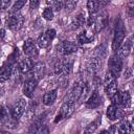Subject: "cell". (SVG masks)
I'll list each match as a JSON object with an SVG mask.
<instances>
[{"instance_id": "obj_1", "label": "cell", "mask_w": 134, "mask_h": 134, "mask_svg": "<svg viewBox=\"0 0 134 134\" xmlns=\"http://www.w3.org/2000/svg\"><path fill=\"white\" fill-rule=\"evenodd\" d=\"M125 28L122 25V22L119 21L118 24H116L115 31H114V37H113V42H112V49L114 51H117L120 45L122 44L125 40Z\"/></svg>"}, {"instance_id": "obj_2", "label": "cell", "mask_w": 134, "mask_h": 134, "mask_svg": "<svg viewBox=\"0 0 134 134\" xmlns=\"http://www.w3.org/2000/svg\"><path fill=\"white\" fill-rule=\"evenodd\" d=\"M24 22L23 16L18 12V13H9L6 19V24L12 30H18L22 27Z\"/></svg>"}, {"instance_id": "obj_3", "label": "cell", "mask_w": 134, "mask_h": 134, "mask_svg": "<svg viewBox=\"0 0 134 134\" xmlns=\"http://www.w3.org/2000/svg\"><path fill=\"white\" fill-rule=\"evenodd\" d=\"M72 68V62L69 60L58 61L54 65V73L59 76H66L70 73Z\"/></svg>"}, {"instance_id": "obj_4", "label": "cell", "mask_w": 134, "mask_h": 134, "mask_svg": "<svg viewBox=\"0 0 134 134\" xmlns=\"http://www.w3.org/2000/svg\"><path fill=\"white\" fill-rule=\"evenodd\" d=\"M108 66H109V71L112 72L117 77L122 69V59L119 58L117 54H114L109 59Z\"/></svg>"}, {"instance_id": "obj_5", "label": "cell", "mask_w": 134, "mask_h": 134, "mask_svg": "<svg viewBox=\"0 0 134 134\" xmlns=\"http://www.w3.org/2000/svg\"><path fill=\"white\" fill-rule=\"evenodd\" d=\"M76 50H77L76 44L70 41H63L57 46V51L62 55H69L71 53L76 52Z\"/></svg>"}, {"instance_id": "obj_6", "label": "cell", "mask_w": 134, "mask_h": 134, "mask_svg": "<svg viewBox=\"0 0 134 134\" xmlns=\"http://www.w3.org/2000/svg\"><path fill=\"white\" fill-rule=\"evenodd\" d=\"M74 105H75V103L66 100V102L62 105V107H61V109H60V112H59V114H58V116H57L58 118H55V122H57L58 120L63 119V118H68V117H70V116L72 115L73 111H74Z\"/></svg>"}, {"instance_id": "obj_7", "label": "cell", "mask_w": 134, "mask_h": 134, "mask_svg": "<svg viewBox=\"0 0 134 134\" xmlns=\"http://www.w3.org/2000/svg\"><path fill=\"white\" fill-rule=\"evenodd\" d=\"M26 109V102L22 98L18 99L12 107L10 109V113H12V117L14 119H18L19 117H21V115L24 113Z\"/></svg>"}, {"instance_id": "obj_8", "label": "cell", "mask_w": 134, "mask_h": 134, "mask_svg": "<svg viewBox=\"0 0 134 134\" xmlns=\"http://www.w3.org/2000/svg\"><path fill=\"white\" fill-rule=\"evenodd\" d=\"M85 87H86V85H85L84 83H77V84L72 88V90L70 91V93L68 94L67 100L72 102V103H75L80 97L83 96Z\"/></svg>"}, {"instance_id": "obj_9", "label": "cell", "mask_w": 134, "mask_h": 134, "mask_svg": "<svg viewBox=\"0 0 134 134\" xmlns=\"http://www.w3.org/2000/svg\"><path fill=\"white\" fill-rule=\"evenodd\" d=\"M23 51L29 59L36 58L38 55V49H37L36 43L32 39H27L25 41V43L23 45Z\"/></svg>"}, {"instance_id": "obj_10", "label": "cell", "mask_w": 134, "mask_h": 134, "mask_svg": "<svg viewBox=\"0 0 134 134\" xmlns=\"http://www.w3.org/2000/svg\"><path fill=\"white\" fill-rule=\"evenodd\" d=\"M37 85H38V82L36 79H29L27 80L24 85H23V94L26 96V97H31L36 88H37Z\"/></svg>"}, {"instance_id": "obj_11", "label": "cell", "mask_w": 134, "mask_h": 134, "mask_svg": "<svg viewBox=\"0 0 134 134\" xmlns=\"http://www.w3.org/2000/svg\"><path fill=\"white\" fill-rule=\"evenodd\" d=\"M12 66H13V64L7 62L6 64H4L0 68V83H4L10 77V75H12Z\"/></svg>"}, {"instance_id": "obj_12", "label": "cell", "mask_w": 134, "mask_h": 134, "mask_svg": "<svg viewBox=\"0 0 134 134\" xmlns=\"http://www.w3.org/2000/svg\"><path fill=\"white\" fill-rule=\"evenodd\" d=\"M100 103H102V98H100L99 94H98L96 91H93V92L91 93L90 97L88 98L86 105H87L88 108L94 109V108H97V107L100 105Z\"/></svg>"}, {"instance_id": "obj_13", "label": "cell", "mask_w": 134, "mask_h": 134, "mask_svg": "<svg viewBox=\"0 0 134 134\" xmlns=\"http://www.w3.org/2000/svg\"><path fill=\"white\" fill-rule=\"evenodd\" d=\"M131 48H132V41H131V39H129L122 45H120V47L118 48L117 55L119 58H121V59L122 58H127L131 52Z\"/></svg>"}, {"instance_id": "obj_14", "label": "cell", "mask_w": 134, "mask_h": 134, "mask_svg": "<svg viewBox=\"0 0 134 134\" xmlns=\"http://www.w3.org/2000/svg\"><path fill=\"white\" fill-rule=\"evenodd\" d=\"M18 68H19V71L21 73H27L34 68V62L29 58L28 59H24L18 64Z\"/></svg>"}, {"instance_id": "obj_15", "label": "cell", "mask_w": 134, "mask_h": 134, "mask_svg": "<svg viewBox=\"0 0 134 134\" xmlns=\"http://www.w3.org/2000/svg\"><path fill=\"white\" fill-rule=\"evenodd\" d=\"M44 119H45L44 115L43 116H40L37 119H35L32 121V124L30 125V127H29V130H28L29 134H36L37 132H39L42 129V125L44 124Z\"/></svg>"}, {"instance_id": "obj_16", "label": "cell", "mask_w": 134, "mask_h": 134, "mask_svg": "<svg viewBox=\"0 0 134 134\" xmlns=\"http://www.w3.org/2000/svg\"><path fill=\"white\" fill-rule=\"evenodd\" d=\"M58 91L54 89V90H50L48 92H46L44 95H43V104L45 106H50L52 105L54 102H55V98H57V93Z\"/></svg>"}, {"instance_id": "obj_17", "label": "cell", "mask_w": 134, "mask_h": 134, "mask_svg": "<svg viewBox=\"0 0 134 134\" xmlns=\"http://www.w3.org/2000/svg\"><path fill=\"white\" fill-rule=\"evenodd\" d=\"M34 73L35 75L38 77V79H42L45 73H46V67H45V64L42 63V62H39L37 63L36 65H34Z\"/></svg>"}, {"instance_id": "obj_18", "label": "cell", "mask_w": 134, "mask_h": 134, "mask_svg": "<svg viewBox=\"0 0 134 134\" xmlns=\"http://www.w3.org/2000/svg\"><path fill=\"white\" fill-rule=\"evenodd\" d=\"M100 4H102L100 1H95V0H89L87 2V8L90 16H94V14L98 10Z\"/></svg>"}, {"instance_id": "obj_19", "label": "cell", "mask_w": 134, "mask_h": 134, "mask_svg": "<svg viewBox=\"0 0 134 134\" xmlns=\"http://www.w3.org/2000/svg\"><path fill=\"white\" fill-rule=\"evenodd\" d=\"M120 105L125 108H129L131 106V94L129 91L120 92Z\"/></svg>"}, {"instance_id": "obj_20", "label": "cell", "mask_w": 134, "mask_h": 134, "mask_svg": "<svg viewBox=\"0 0 134 134\" xmlns=\"http://www.w3.org/2000/svg\"><path fill=\"white\" fill-rule=\"evenodd\" d=\"M84 22H85V17H84V15H83V14H79V15L75 17V19L71 22L70 28H71L72 30L77 29V28H80V27L84 24Z\"/></svg>"}, {"instance_id": "obj_21", "label": "cell", "mask_w": 134, "mask_h": 134, "mask_svg": "<svg viewBox=\"0 0 134 134\" xmlns=\"http://www.w3.org/2000/svg\"><path fill=\"white\" fill-rule=\"evenodd\" d=\"M94 24H95L96 31H99L100 29H103V28L105 27V25L107 24V17H106V15L104 14V15L98 16L97 18H95Z\"/></svg>"}, {"instance_id": "obj_22", "label": "cell", "mask_w": 134, "mask_h": 134, "mask_svg": "<svg viewBox=\"0 0 134 134\" xmlns=\"http://www.w3.org/2000/svg\"><path fill=\"white\" fill-rule=\"evenodd\" d=\"M105 90H106L107 95H108L110 98H111L114 94H116V93L118 92V90H117V84H116V81H114V82H112V83L108 84L107 86H105Z\"/></svg>"}, {"instance_id": "obj_23", "label": "cell", "mask_w": 134, "mask_h": 134, "mask_svg": "<svg viewBox=\"0 0 134 134\" xmlns=\"http://www.w3.org/2000/svg\"><path fill=\"white\" fill-rule=\"evenodd\" d=\"M37 44H38V46H39L40 48H47V47L49 46V44H50V40L48 39V37H47L46 34L44 32V34H42V35L38 38Z\"/></svg>"}, {"instance_id": "obj_24", "label": "cell", "mask_w": 134, "mask_h": 134, "mask_svg": "<svg viewBox=\"0 0 134 134\" xmlns=\"http://www.w3.org/2000/svg\"><path fill=\"white\" fill-rule=\"evenodd\" d=\"M117 113H118V109L115 105H110L108 108H107V117L110 119V120H115L116 117H117Z\"/></svg>"}, {"instance_id": "obj_25", "label": "cell", "mask_w": 134, "mask_h": 134, "mask_svg": "<svg viewBox=\"0 0 134 134\" xmlns=\"http://www.w3.org/2000/svg\"><path fill=\"white\" fill-rule=\"evenodd\" d=\"M131 130H132V128L128 120H124L118 126V134H130Z\"/></svg>"}, {"instance_id": "obj_26", "label": "cell", "mask_w": 134, "mask_h": 134, "mask_svg": "<svg viewBox=\"0 0 134 134\" xmlns=\"http://www.w3.org/2000/svg\"><path fill=\"white\" fill-rule=\"evenodd\" d=\"M100 65H102V59L99 57H96V58H93L90 60V62L88 64V68L90 71H95L99 68Z\"/></svg>"}, {"instance_id": "obj_27", "label": "cell", "mask_w": 134, "mask_h": 134, "mask_svg": "<svg viewBox=\"0 0 134 134\" xmlns=\"http://www.w3.org/2000/svg\"><path fill=\"white\" fill-rule=\"evenodd\" d=\"M98 125H99V118H97L96 120H94L91 124H89L87 126V128L85 129L84 134H92V133H94L95 130L98 128Z\"/></svg>"}, {"instance_id": "obj_28", "label": "cell", "mask_w": 134, "mask_h": 134, "mask_svg": "<svg viewBox=\"0 0 134 134\" xmlns=\"http://www.w3.org/2000/svg\"><path fill=\"white\" fill-rule=\"evenodd\" d=\"M47 4L50 5V8L53 10H61L64 8V1L62 0H55V1H47Z\"/></svg>"}, {"instance_id": "obj_29", "label": "cell", "mask_w": 134, "mask_h": 134, "mask_svg": "<svg viewBox=\"0 0 134 134\" xmlns=\"http://www.w3.org/2000/svg\"><path fill=\"white\" fill-rule=\"evenodd\" d=\"M92 38H93V37H89V36H88L87 31H83V32L79 34V36H77V41H79V43H81V44H87V43H90V42L92 41Z\"/></svg>"}, {"instance_id": "obj_30", "label": "cell", "mask_w": 134, "mask_h": 134, "mask_svg": "<svg viewBox=\"0 0 134 134\" xmlns=\"http://www.w3.org/2000/svg\"><path fill=\"white\" fill-rule=\"evenodd\" d=\"M25 3H26L25 0H19L17 2H15L14 5H13V7H12V9H10V13H18L25 5Z\"/></svg>"}, {"instance_id": "obj_31", "label": "cell", "mask_w": 134, "mask_h": 134, "mask_svg": "<svg viewBox=\"0 0 134 134\" xmlns=\"http://www.w3.org/2000/svg\"><path fill=\"white\" fill-rule=\"evenodd\" d=\"M42 17H43L45 20H47V21L52 20V19H53V10H52L50 7L44 8V10H43V13H42Z\"/></svg>"}, {"instance_id": "obj_32", "label": "cell", "mask_w": 134, "mask_h": 134, "mask_svg": "<svg viewBox=\"0 0 134 134\" xmlns=\"http://www.w3.org/2000/svg\"><path fill=\"white\" fill-rule=\"evenodd\" d=\"M77 2L76 1H73V0H68V1H64V8L67 10V12H71L75 8Z\"/></svg>"}, {"instance_id": "obj_33", "label": "cell", "mask_w": 134, "mask_h": 134, "mask_svg": "<svg viewBox=\"0 0 134 134\" xmlns=\"http://www.w3.org/2000/svg\"><path fill=\"white\" fill-rule=\"evenodd\" d=\"M114 81H116V76L112 72L108 71L107 74H106V76H105V86H107L108 84H110V83H112Z\"/></svg>"}, {"instance_id": "obj_34", "label": "cell", "mask_w": 134, "mask_h": 134, "mask_svg": "<svg viewBox=\"0 0 134 134\" xmlns=\"http://www.w3.org/2000/svg\"><path fill=\"white\" fill-rule=\"evenodd\" d=\"M10 3H12L10 0H0V9L4 10V9L8 8Z\"/></svg>"}, {"instance_id": "obj_35", "label": "cell", "mask_w": 134, "mask_h": 134, "mask_svg": "<svg viewBox=\"0 0 134 134\" xmlns=\"http://www.w3.org/2000/svg\"><path fill=\"white\" fill-rule=\"evenodd\" d=\"M45 34H46V36L48 37V39H49L50 41H52V40L54 39V37H55V30H54V29H52V28L47 29Z\"/></svg>"}, {"instance_id": "obj_36", "label": "cell", "mask_w": 134, "mask_h": 134, "mask_svg": "<svg viewBox=\"0 0 134 134\" xmlns=\"http://www.w3.org/2000/svg\"><path fill=\"white\" fill-rule=\"evenodd\" d=\"M39 5H40V2H39V1H37V0H31V1L29 2V6H30V8H31V9L37 8Z\"/></svg>"}, {"instance_id": "obj_37", "label": "cell", "mask_w": 134, "mask_h": 134, "mask_svg": "<svg viewBox=\"0 0 134 134\" xmlns=\"http://www.w3.org/2000/svg\"><path fill=\"white\" fill-rule=\"evenodd\" d=\"M40 134H49V129L47 127H45L44 129H42V131H41Z\"/></svg>"}, {"instance_id": "obj_38", "label": "cell", "mask_w": 134, "mask_h": 134, "mask_svg": "<svg viewBox=\"0 0 134 134\" xmlns=\"http://www.w3.org/2000/svg\"><path fill=\"white\" fill-rule=\"evenodd\" d=\"M4 115H5V113H4V110H3V108L0 106V118H2Z\"/></svg>"}, {"instance_id": "obj_39", "label": "cell", "mask_w": 134, "mask_h": 134, "mask_svg": "<svg viewBox=\"0 0 134 134\" xmlns=\"http://www.w3.org/2000/svg\"><path fill=\"white\" fill-rule=\"evenodd\" d=\"M4 34H5V30L4 29H1L0 30V39H2L4 37Z\"/></svg>"}, {"instance_id": "obj_40", "label": "cell", "mask_w": 134, "mask_h": 134, "mask_svg": "<svg viewBox=\"0 0 134 134\" xmlns=\"http://www.w3.org/2000/svg\"><path fill=\"white\" fill-rule=\"evenodd\" d=\"M99 134H110V132H108V131H106V130H104V131H102Z\"/></svg>"}, {"instance_id": "obj_41", "label": "cell", "mask_w": 134, "mask_h": 134, "mask_svg": "<svg viewBox=\"0 0 134 134\" xmlns=\"http://www.w3.org/2000/svg\"><path fill=\"white\" fill-rule=\"evenodd\" d=\"M0 134H10V133L6 132V131H0Z\"/></svg>"}, {"instance_id": "obj_42", "label": "cell", "mask_w": 134, "mask_h": 134, "mask_svg": "<svg viewBox=\"0 0 134 134\" xmlns=\"http://www.w3.org/2000/svg\"><path fill=\"white\" fill-rule=\"evenodd\" d=\"M0 24H1V19H0Z\"/></svg>"}]
</instances>
